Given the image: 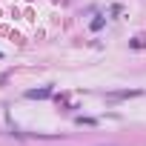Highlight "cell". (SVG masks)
Here are the masks:
<instances>
[{"mask_svg": "<svg viewBox=\"0 0 146 146\" xmlns=\"http://www.w3.org/2000/svg\"><path fill=\"white\" fill-rule=\"evenodd\" d=\"M92 29L98 32V29H103V17H98V20H92Z\"/></svg>", "mask_w": 146, "mask_h": 146, "instance_id": "2", "label": "cell"}, {"mask_svg": "<svg viewBox=\"0 0 146 146\" xmlns=\"http://www.w3.org/2000/svg\"><path fill=\"white\" fill-rule=\"evenodd\" d=\"M29 98H49L52 95V89H32V92H26Z\"/></svg>", "mask_w": 146, "mask_h": 146, "instance_id": "1", "label": "cell"}]
</instances>
